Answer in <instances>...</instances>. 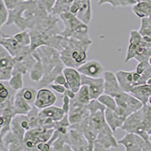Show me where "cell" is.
<instances>
[{
    "label": "cell",
    "mask_w": 151,
    "mask_h": 151,
    "mask_svg": "<svg viewBox=\"0 0 151 151\" xmlns=\"http://www.w3.org/2000/svg\"><path fill=\"white\" fill-rule=\"evenodd\" d=\"M91 40H80L72 37L62 38L58 52L65 67L76 68L87 60V52Z\"/></svg>",
    "instance_id": "obj_1"
},
{
    "label": "cell",
    "mask_w": 151,
    "mask_h": 151,
    "mask_svg": "<svg viewBox=\"0 0 151 151\" xmlns=\"http://www.w3.org/2000/svg\"><path fill=\"white\" fill-rule=\"evenodd\" d=\"M42 60L44 76L40 81V86L44 87L54 82L58 75L63 72L65 65L62 62L60 53L57 49L48 45H42L35 50Z\"/></svg>",
    "instance_id": "obj_2"
},
{
    "label": "cell",
    "mask_w": 151,
    "mask_h": 151,
    "mask_svg": "<svg viewBox=\"0 0 151 151\" xmlns=\"http://www.w3.org/2000/svg\"><path fill=\"white\" fill-rule=\"evenodd\" d=\"M121 129L126 132L139 134L146 141H150L148 132L151 129V106L144 104L141 109L125 119Z\"/></svg>",
    "instance_id": "obj_3"
},
{
    "label": "cell",
    "mask_w": 151,
    "mask_h": 151,
    "mask_svg": "<svg viewBox=\"0 0 151 151\" xmlns=\"http://www.w3.org/2000/svg\"><path fill=\"white\" fill-rule=\"evenodd\" d=\"M58 16L64 26V29L60 31L59 34L64 37H72L86 41L91 40L88 34V25L80 21L76 16L70 12L62 13Z\"/></svg>",
    "instance_id": "obj_4"
},
{
    "label": "cell",
    "mask_w": 151,
    "mask_h": 151,
    "mask_svg": "<svg viewBox=\"0 0 151 151\" xmlns=\"http://www.w3.org/2000/svg\"><path fill=\"white\" fill-rule=\"evenodd\" d=\"M55 129L48 126H37L30 129L24 135V143L27 150H37V145L46 143L52 137Z\"/></svg>",
    "instance_id": "obj_5"
},
{
    "label": "cell",
    "mask_w": 151,
    "mask_h": 151,
    "mask_svg": "<svg viewBox=\"0 0 151 151\" xmlns=\"http://www.w3.org/2000/svg\"><path fill=\"white\" fill-rule=\"evenodd\" d=\"M115 98L116 108L115 111L119 115L127 118L132 113H134L143 106V104L129 92L122 91Z\"/></svg>",
    "instance_id": "obj_6"
},
{
    "label": "cell",
    "mask_w": 151,
    "mask_h": 151,
    "mask_svg": "<svg viewBox=\"0 0 151 151\" xmlns=\"http://www.w3.org/2000/svg\"><path fill=\"white\" fill-rule=\"evenodd\" d=\"M118 144L122 145L125 151H151L150 141L132 132H127L122 138L119 140Z\"/></svg>",
    "instance_id": "obj_7"
},
{
    "label": "cell",
    "mask_w": 151,
    "mask_h": 151,
    "mask_svg": "<svg viewBox=\"0 0 151 151\" xmlns=\"http://www.w3.org/2000/svg\"><path fill=\"white\" fill-rule=\"evenodd\" d=\"M114 132L112 131L107 124L98 132V136L94 143V151L108 150L110 148H116L118 147V141L113 136Z\"/></svg>",
    "instance_id": "obj_8"
},
{
    "label": "cell",
    "mask_w": 151,
    "mask_h": 151,
    "mask_svg": "<svg viewBox=\"0 0 151 151\" xmlns=\"http://www.w3.org/2000/svg\"><path fill=\"white\" fill-rule=\"evenodd\" d=\"M116 76L121 88L125 92H129L134 86L146 83L143 79L142 76L137 73L136 71H127L122 70L117 71L116 73Z\"/></svg>",
    "instance_id": "obj_9"
},
{
    "label": "cell",
    "mask_w": 151,
    "mask_h": 151,
    "mask_svg": "<svg viewBox=\"0 0 151 151\" xmlns=\"http://www.w3.org/2000/svg\"><path fill=\"white\" fill-rule=\"evenodd\" d=\"M66 113L62 107L56 106H50L46 108L42 109L39 112V119L38 126H48L53 128V123L55 122L60 120Z\"/></svg>",
    "instance_id": "obj_10"
},
{
    "label": "cell",
    "mask_w": 151,
    "mask_h": 151,
    "mask_svg": "<svg viewBox=\"0 0 151 151\" xmlns=\"http://www.w3.org/2000/svg\"><path fill=\"white\" fill-rule=\"evenodd\" d=\"M0 45H2L10 54L12 58H17L33 52L30 46H24L19 44L13 36L2 34L0 38Z\"/></svg>",
    "instance_id": "obj_11"
},
{
    "label": "cell",
    "mask_w": 151,
    "mask_h": 151,
    "mask_svg": "<svg viewBox=\"0 0 151 151\" xmlns=\"http://www.w3.org/2000/svg\"><path fill=\"white\" fill-rule=\"evenodd\" d=\"M29 119L27 115H17L13 117L11 123V132L18 138L24 141V135L29 129H30Z\"/></svg>",
    "instance_id": "obj_12"
},
{
    "label": "cell",
    "mask_w": 151,
    "mask_h": 151,
    "mask_svg": "<svg viewBox=\"0 0 151 151\" xmlns=\"http://www.w3.org/2000/svg\"><path fill=\"white\" fill-rule=\"evenodd\" d=\"M82 85L88 86L91 100L98 99L104 92V77L92 78L82 75Z\"/></svg>",
    "instance_id": "obj_13"
},
{
    "label": "cell",
    "mask_w": 151,
    "mask_h": 151,
    "mask_svg": "<svg viewBox=\"0 0 151 151\" xmlns=\"http://www.w3.org/2000/svg\"><path fill=\"white\" fill-rule=\"evenodd\" d=\"M67 115L70 125H72L79 123L88 116L89 111L86 108V105L79 103L73 98L70 99V108Z\"/></svg>",
    "instance_id": "obj_14"
},
{
    "label": "cell",
    "mask_w": 151,
    "mask_h": 151,
    "mask_svg": "<svg viewBox=\"0 0 151 151\" xmlns=\"http://www.w3.org/2000/svg\"><path fill=\"white\" fill-rule=\"evenodd\" d=\"M104 92L110 96L116 98L122 92L116 73L111 71H105L104 73Z\"/></svg>",
    "instance_id": "obj_15"
},
{
    "label": "cell",
    "mask_w": 151,
    "mask_h": 151,
    "mask_svg": "<svg viewBox=\"0 0 151 151\" xmlns=\"http://www.w3.org/2000/svg\"><path fill=\"white\" fill-rule=\"evenodd\" d=\"M57 101V97L52 91L48 88H42L36 94V98L34 102V106L38 109L46 108L55 104Z\"/></svg>",
    "instance_id": "obj_16"
},
{
    "label": "cell",
    "mask_w": 151,
    "mask_h": 151,
    "mask_svg": "<svg viewBox=\"0 0 151 151\" xmlns=\"http://www.w3.org/2000/svg\"><path fill=\"white\" fill-rule=\"evenodd\" d=\"M77 70L81 75H84L88 77L97 78L104 73V67L99 61L96 60H86L84 64L79 66Z\"/></svg>",
    "instance_id": "obj_17"
},
{
    "label": "cell",
    "mask_w": 151,
    "mask_h": 151,
    "mask_svg": "<svg viewBox=\"0 0 151 151\" xmlns=\"http://www.w3.org/2000/svg\"><path fill=\"white\" fill-rule=\"evenodd\" d=\"M69 137L72 150L88 151V144L82 132L70 127Z\"/></svg>",
    "instance_id": "obj_18"
},
{
    "label": "cell",
    "mask_w": 151,
    "mask_h": 151,
    "mask_svg": "<svg viewBox=\"0 0 151 151\" xmlns=\"http://www.w3.org/2000/svg\"><path fill=\"white\" fill-rule=\"evenodd\" d=\"M62 73L67 79L69 88L75 93L77 92L82 86V75L77 69L65 67Z\"/></svg>",
    "instance_id": "obj_19"
},
{
    "label": "cell",
    "mask_w": 151,
    "mask_h": 151,
    "mask_svg": "<svg viewBox=\"0 0 151 151\" xmlns=\"http://www.w3.org/2000/svg\"><path fill=\"white\" fill-rule=\"evenodd\" d=\"M144 43L143 37L139 31L132 30L130 32V36H129V47H128L127 52L125 55V61L129 62V60L134 58L137 52V48H139L141 45Z\"/></svg>",
    "instance_id": "obj_20"
},
{
    "label": "cell",
    "mask_w": 151,
    "mask_h": 151,
    "mask_svg": "<svg viewBox=\"0 0 151 151\" xmlns=\"http://www.w3.org/2000/svg\"><path fill=\"white\" fill-rule=\"evenodd\" d=\"M105 121L110 126L113 132H116L118 129H121L125 120V117L119 115L115 110L106 108L104 111Z\"/></svg>",
    "instance_id": "obj_21"
},
{
    "label": "cell",
    "mask_w": 151,
    "mask_h": 151,
    "mask_svg": "<svg viewBox=\"0 0 151 151\" xmlns=\"http://www.w3.org/2000/svg\"><path fill=\"white\" fill-rule=\"evenodd\" d=\"M33 106L29 103H28L26 100L23 98L22 94L20 90L16 92L14 100V105L13 108L15 113V115H27L31 110Z\"/></svg>",
    "instance_id": "obj_22"
},
{
    "label": "cell",
    "mask_w": 151,
    "mask_h": 151,
    "mask_svg": "<svg viewBox=\"0 0 151 151\" xmlns=\"http://www.w3.org/2000/svg\"><path fill=\"white\" fill-rule=\"evenodd\" d=\"M129 93L139 100L143 104H147L151 96V86L145 83L134 86L130 90Z\"/></svg>",
    "instance_id": "obj_23"
},
{
    "label": "cell",
    "mask_w": 151,
    "mask_h": 151,
    "mask_svg": "<svg viewBox=\"0 0 151 151\" xmlns=\"http://www.w3.org/2000/svg\"><path fill=\"white\" fill-rule=\"evenodd\" d=\"M33 55L36 59L33 67L30 70V79L36 83H40L44 76V70L42 60L36 51H33Z\"/></svg>",
    "instance_id": "obj_24"
},
{
    "label": "cell",
    "mask_w": 151,
    "mask_h": 151,
    "mask_svg": "<svg viewBox=\"0 0 151 151\" xmlns=\"http://www.w3.org/2000/svg\"><path fill=\"white\" fill-rule=\"evenodd\" d=\"M105 110H100L94 113H89V116L88 117V124L98 132H99L106 123L104 116Z\"/></svg>",
    "instance_id": "obj_25"
},
{
    "label": "cell",
    "mask_w": 151,
    "mask_h": 151,
    "mask_svg": "<svg viewBox=\"0 0 151 151\" xmlns=\"http://www.w3.org/2000/svg\"><path fill=\"white\" fill-rule=\"evenodd\" d=\"M132 12L140 18L148 17L151 14V1H142L132 6Z\"/></svg>",
    "instance_id": "obj_26"
},
{
    "label": "cell",
    "mask_w": 151,
    "mask_h": 151,
    "mask_svg": "<svg viewBox=\"0 0 151 151\" xmlns=\"http://www.w3.org/2000/svg\"><path fill=\"white\" fill-rule=\"evenodd\" d=\"M105 4H109L113 8H120L133 6L136 2L134 0H98V5L99 6Z\"/></svg>",
    "instance_id": "obj_27"
},
{
    "label": "cell",
    "mask_w": 151,
    "mask_h": 151,
    "mask_svg": "<svg viewBox=\"0 0 151 151\" xmlns=\"http://www.w3.org/2000/svg\"><path fill=\"white\" fill-rule=\"evenodd\" d=\"M74 99L82 104L86 105L88 102L91 101V97H90V93L88 88L86 85H82L79 91L76 93V96Z\"/></svg>",
    "instance_id": "obj_28"
},
{
    "label": "cell",
    "mask_w": 151,
    "mask_h": 151,
    "mask_svg": "<svg viewBox=\"0 0 151 151\" xmlns=\"http://www.w3.org/2000/svg\"><path fill=\"white\" fill-rule=\"evenodd\" d=\"M8 83L12 88L17 91L24 88V74L20 72L13 73Z\"/></svg>",
    "instance_id": "obj_29"
},
{
    "label": "cell",
    "mask_w": 151,
    "mask_h": 151,
    "mask_svg": "<svg viewBox=\"0 0 151 151\" xmlns=\"http://www.w3.org/2000/svg\"><path fill=\"white\" fill-rule=\"evenodd\" d=\"M70 5L68 0H56L51 14L58 16L62 13L70 12Z\"/></svg>",
    "instance_id": "obj_30"
},
{
    "label": "cell",
    "mask_w": 151,
    "mask_h": 151,
    "mask_svg": "<svg viewBox=\"0 0 151 151\" xmlns=\"http://www.w3.org/2000/svg\"><path fill=\"white\" fill-rule=\"evenodd\" d=\"M97 100L101 104H103L106 108L113 110H115L116 108V102L115 98L109 94L104 93L101 96L98 97Z\"/></svg>",
    "instance_id": "obj_31"
},
{
    "label": "cell",
    "mask_w": 151,
    "mask_h": 151,
    "mask_svg": "<svg viewBox=\"0 0 151 151\" xmlns=\"http://www.w3.org/2000/svg\"><path fill=\"white\" fill-rule=\"evenodd\" d=\"M14 38L17 40L19 44L24 46H30L31 45V36L30 33L27 29L21 30V32L14 34Z\"/></svg>",
    "instance_id": "obj_32"
},
{
    "label": "cell",
    "mask_w": 151,
    "mask_h": 151,
    "mask_svg": "<svg viewBox=\"0 0 151 151\" xmlns=\"http://www.w3.org/2000/svg\"><path fill=\"white\" fill-rule=\"evenodd\" d=\"M20 91H21L23 98L26 100L28 103H29L30 104H34L36 94H37V91H36V89H34L33 88H23L20 89Z\"/></svg>",
    "instance_id": "obj_33"
},
{
    "label": "cell",
    "mask_w": 151,
    "mask_h": 151,
    "mask_svg": "<svg viewBox=\"0 0 151 151\" xmlns=\"http://www.w3.org/2000/svg\"><path fill=\"white\" fill-rule=\"evenodd\" d=\"M9 19V10L5 6L3 0H0V29L6 23Z\"/></svg>",
    "instance_id": "obj_34"
},
{
    "label": "cell",
    "mask_w": 151,
    "mask_h": 151,
    "mask_svg": "<svg viewBox=\"0 0 151 151\" xmlns=\"http://www.w3.org/2000/svg\"><path fill=\"white\" fill-rule=\"evenodd\" d=\"M36 1L44 10L46 11L49 14L52 13V9L56 2V0H36Z\"/></svg>",
    "instance_id": "obj_35"
},
{
    "label": "cell",
    "mask_w": 151,
    "mask_h": 151,
    "mask_svg": "<svg viewBox=\"0 0 151 151\" xmlns=\"http://www.w3.org/2000/svg\"><path fill=\"white\" fill-rule=\"evenodd\" d=\"M7 67H14V58L10 55L0 57V69Z\"/></svg>",
    "instance_id": "obj_36"
},
{
    "label": "cell",
    "mask_w": 151,
    "mask_h": 151,
    "mask_svg": "<svg viewBox=\"0 0 151 151\" xmlns=\"http://www.w3.org/2000/svg\"><path fill=\"white\" fill-rule=\"evenodd\" d=\"M70 108V98H69L67 95L63 94V106L62 109L64 111L66 114H68Z\"/></svg>",
    "instance_id": "obj_37"
},
{
    "label": "cell",
    "mask_w": 151,
    "mask_h": 151,
    "mask_svg": "<svg viewBox=\"0 0 151 151\" xmlns=\"http://www.w3.org/2000/svg\"><path fill=\"white\" fill-rule=\"evenodd\" d=\"M54 82H55V83H56V84L62 85V86H64V87H66L67 88H69L67 79H66L65 76H64V75L63 74V73H60L59 75L57 76L56 78H55V80H54Z\"/></svg>",
    "instance_id": "obj_38"
},
{
    "label": "cell",
    "mask_w": 151,
    "mask_h": 151,
    "mask_svg": "<svg viewBox=\"0 0 151 151\" xmlns=\"http://www.w3.org/2000/svg\"><path fill=\"white\" fill-rule=\"evenodd\" d=\"M3 2L5 3V6L7 7L8 10L9 11L12 10V9H14L21 1L20 0H3Z\"/></svg>",
    "instance_id": "obj_39"
},
{
    "label": "cell",
    "mask_w": 151,
    "mask_h": 151,
    "mask_svg": "<svg viewBox=\"0 0 151 151\" xmlns=\"http://www.w3.org/2000/svg\"><path fill=\"white\" fill-rule=\"evenodd\" d=\"M50 87L52 88V89H53L54 91H55L56 92L59 93V94H64L65 92L66 89H67V88L64 87V86H62V85H59V84H51L50 85Z\"/></svg>",
    "instance_id": "obj_40"
},
{
    "label": "cell",
    "mask_w": 151,
    "mask_h": 151,
    "mask_svg": "<svg viewBox=\"0 0 151 151\" xmlns=\"http://www.w3.org/2000/svg\"><path fill=\"white\" fill-rule=\"evenodd\" d=\"M64 94L67 95V96L70 98V99H73V98H75L76 96V93L74 92L73 91H72L71 89H70V88H67V89H66L65 92H64Z\"/></svg>",
    "instance_id": "obj_41"
},
{
    "label": "cell",
    "mask_w": 151,
    "mask_h": 151,
    "mask_svg": "<svg viewBox=\"0 0 151 151\" xmlns=\"http://www.w3.org/2000/svg\"><path fill=\"white\" fill-rule=\"evenodd\" d=\"M147 83V84L150 85V86H151V76L149 78V79H147V83Z\"/></svg>",
    "instance_id": "obj_42"
},
{
    "label": "cell",
    "mask_w": 151,
    "mask_h": 151,
    "mask_svg": "<svg viewBox=\"0 0 151 151\" xmlns=\"http://www.w3.org/2000/svg\"><path fill=\"white\" fill-rule=\"evenodd\" d=\"M136 2V3H139V2H142V1H144V0H134Z\"/></svg>",
    "instance_id": "obj_43"
},
{
    "label": "cell",
    "mask_w": 151,
    "mask_h": 151,
    "mask_svg": "<svg viewBox=\"0 0 151 151\" xmlns=\"http://www.w3.org/2000/svg\"><path fill=\"white\" fill-rule=\"evenodd\" d=\"M148 102H149L150 105V106H151V96L150 97V98H149V101H148Z\"/></svg>",
    "instance_id": "obj_44"
},
{
    "label": "cell",
    "mask_w": 151,
    "mask_h": 151,
    "mask_svg": "<svg viewBox=\"0 0 151 151\" xmlns=\"http://www.w3.org/2000/svg\"><path fill=\"white\" fill-rule=\"evenodd\" d=\"M148 62H149V64H150L151 65V56L150 57V58H149V60H148Z\"/></svg>",
    "instance_id": "obj_45"
},
{
    "label": "cell",
    "mask_w": 151,
    "mask_h": 151,
    "mask_svg": "<svg viewBox=\"0 0 151 151\" xmlns=\"http://www.w3.org/2000/svg\"><path fill=\"white\" fill-rule=\"evenodd\" d=\"M149 139H150V143H151V134L149 135Z\"/></svg>",
    "instance_id": "obj_46"
},
{
    "label": "cell",
    "mask_w": 151,
    "mask_h": 151,
    "mask_svg": "<svg viewBox=\"0 0 151 151\" xmlns=\"http://www.w3.org/2000/svg\"><path fill=\"white\" fill-rule=\"evenodd\" d=\"M21 2H27V1H29V0H20Z\"/></svg>",
    "instance_id": "obj_47"
},
{
    "label": "cell",
    "mask_w": 151,
    "mask_h": 151,
    "mask_svg": "<svg viewBox=\"0 0 151 151\" xmlns=\"http://www.w3.org/2000/svg\"><path fill=\"white\" fill-rule=\"evenodd\" d=\"M148 134H149V135L151 134V129H150V130L149 132H148Z\"/></svg>",
    "instance_id": "obj_48"
}]
</instances>
